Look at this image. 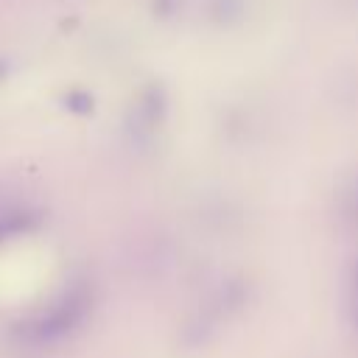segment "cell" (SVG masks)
<instances>
[{
  "label": "cell",
  "instance_id": "7a4b0ae2",
  "mask_svg": "<svg viewBox=\"0 0 358 358\" xmlns=\"http://www.w3.org/2000/svg\"><path fill=\"white\" fill-rule=\"evenodd\" d=\"M3 73H6V70H3V64H0V76H3Z\"/></svg>",
  "mask_w": 358,
  "mask_h": 358
},
{
  "label": "cell",
  "instance_id": "6da1fadb",
  "mask_svg": "<svg viewBox=\"0 0 358 358\" xmlns=\"http://www.w3.org/2000/svg\"><path fill=\"white\" fill-rule=\"evenodd\" d=\"M64 103H67V109L76 112V115H90V112H92V98H90V92H84V90L67 92Z\"/></svg>",
  "mask_w": 358,
  "mask_h": 358
},
{
  "label": "cell",
  "instance_id": "3957f363",
  "mask_svg": "<svg viewBox=\"0 0 358 358\" xmlns=\"http://www.w3.org/2000/svg\"><path fill=\"white\" fill-rule=\"evenodd\" d=\"M0 238H3V227H0Z\"/></svg>",
  "mask_w": 358,
  "mask_h": 358
}]
</instances>
